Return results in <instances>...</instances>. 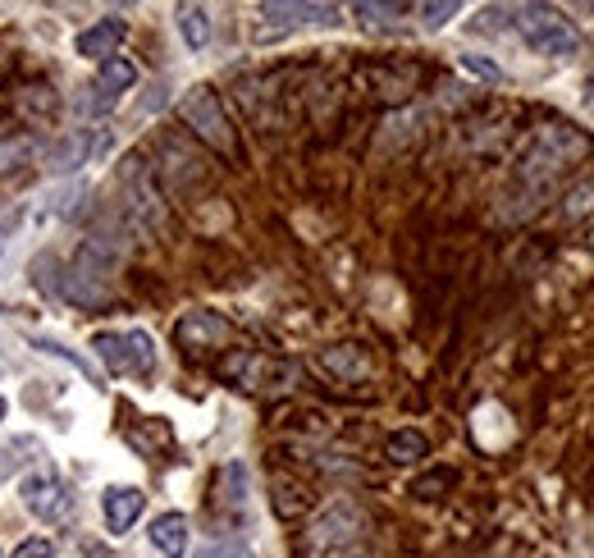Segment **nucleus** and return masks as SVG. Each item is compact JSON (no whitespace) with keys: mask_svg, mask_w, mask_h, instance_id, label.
Listing matches in <instances>:
<instances>
[{"mask_svg":"<svg viewBox=\"0 0 594 558\" xmlns=\"http://www.w3.org/2000/svg\"><path fill=\"white\" fill-rule=\"evenodd\" d=\"M133 83H138V65L129 55H110V60H101V65H97V87L106 92L110 101H119Z\"/></svg>","mask_w":594,"mask_h":558,"instance_id":"16","label":"nucleus"},{"mask_svg":"<svg viewBox=\"0 0 594 558\" xmlns=\"http://www.w3.org/2000/svg\"><path fill=\"white\" fill-rule=\"evenodd\" d=\"M462 65L472 69V74H480V78H489V83L504 78V74H498V65H489V60H480V55H462Z\"/></svg>","mask_w":594,"mask_h":558,"instance_id":"30","label":"nucleus"},{"mask_svg":"<svg viewBox=\"0 0 594 558\" xmlns=\"http://www.w3.org/2000/svg\"><path fill=\"white\" fill-rule=\"evenodd\" d=\"M147 536H151V545L161 549L165 558H183L187 554V517L183 513H161L151 522Z\"/></svg>","mask_w":594,"mask_h":558,"instance_id":"15","label":"nucleus"},{"mask_svg":"<svg viewBox=\"0 0 594 558\" xmlns=\"http://www.w3.org/2000/svg\"><path fill=\"white\" fill-rule=\"evenodd\" d=\"M306 490L302 485H289V481H274V513L279 517H298V513H306Z\"/></svg>","mask_w":594,"mask_h":558,"instance_id":"25","label":"nucleus"},{"mask_svg":"<svg viewBox=\"0 0 594 558\" xmlns=\"http://www.w3.org/2000/svg\"><path fill=\"white\" fill-rule=\"evenodd\" d=\"M453 485V472H434V476H421L417 485H412V494H421V500H434L440 490H449Z\"/></svg>","mask_w":594,"mask_h":558,"instance_id":"28","label":"nucleus"},{"mask_svg":"<svg viewBox=\"0 0 594 558\" xmlns=\"http://www.w3.org/2000/svg\"><path fill=\"white\" fill-rule=\"evenodd\" d=\"M385 453H389L393 462H421V458L430 453V440L421 436V430H393L389 444H385Z\"/></svg>","mask_w":594,"mask_h":558,"instance_id":"22","label":"nucleus"},{"mask_svg":"<svg viewBox=\"0 0 594 558\" xmlns=\"http://www.w3.org/2000/svg\"><path fill=\"white\" fill-rule=\"evenodd\" d=\"M321 371H330L334 380H366L370 376V357L357 348V344H334L316 357Z\"/></svg>","mask_w":594,"mask_h":558,"instance_id":"13","label":"nucleus"},{"mask_svg":"<svg viewBox=\"0 0 594 558\" xmlns=\"http://www.w3.org/2000/svg\"><path fill=\"white\" fill-rule=\"evenodd\" d=\"M179 33L187 51H202L210 42V10L206 6H179Z\"/></svg>","mask_w":594,"mask_h":558,"instance_id":"20","label":"nucleus"},{"mask_svg":"<svg viewBox=\"0 0 594 558\" xmlns=\"http://www.w3.org/2000/svg\"><path fill=\"white\" fill-rule=\"evenodd\" d=\"M457 10H462L457 0H440V6H421V19H425V28H444Z\"/></svg>","mask_w":594,"mask_h":558,"instance_id":"27","label":"nucleus"},{"mask_svg":"<svg viewBox=\"0 0 594 558\" xmlns=\"http://www.w3.org/2000/svg\"><path fill=\"white\" fill-rule=\"evenodd\" d=\"M19 110L37 115V119H51V115L60 110V97H55L46 83H33V87H23V92H19Z\"/></svg>","mask_w":594,"mask_h":558,"instance_id":"23","label":"nucleus"},{"mask_svg":"<svg viewBox=\"0 0 594 558\" xmlns=\"http://www.w3.org/2000/svg\"><path fill=\"white\" fill-rule=\"evenodd\" d=\"M65 261H60L55 253H42V257H33V285L42 289V293H60L65 298Z\"/></svg>","mask_w":594,"mask_h":558,"instance_id":"21","label":"nucleus"},{"mask_svg":"<svg viewBox=\"0 0 594 558\" xmlns=\"http://www.w3.org/2000/svg\"><path fill=\"white\" fill-rule=\"evenodd\" d=\"M161 157L174 161V165H165V174L179 183V189H193V183L202 179V161H197L179 138H161Z\"/></svg>","mask_w":594,"mask_h":558,"instance_id":"17","label":"nucleus"},{"mask_svg":"<svg viewBox=\"0 0 594 558\" xmlns=\"http://www.w3.org/2000/svg\"><path fill=\"white\" fill-rule=\"evenodd\" d=\"M119 183H123V197H129V221H138L151 234H161L170 215H165V197H161V189H155L151 165L142 157H129L119 165Z\"/></svg>","mask_w":594,"mask_h":558,"instance_id":"4","label":"nucleus"},{"mask_svg":"<svg viewBox=\"0 0 594 558\" xmlns=\"http://www.w3.org/2000/svg\"><path fill=\"white\" fill-rule=\"evenodd\" d=\"M261 14L266 19H274V23H334V6H261Z\"/></svg>","mask_w":594,"mask_h":558,"instance_id":"19","label":"nucleus"},{"mask_svg":"<svg viewBox=\"0 0 594 558\" xmlns=\"http://www.w3.org/2000/svg\"><path fill=\"white\" fill-rule=\"evenodd\" d=\"M0 421H6V398H0Z\"/></svg>","mask_w":594,"mask_h":558,"instance_id":"34","label":"nucleus"},{"mask_svg":"<svg viewBox=\"0 0 594 558\" xmlns=\"http://www.w3.org/2000/svg\"><path fill=\"white\" fill-rule=\"evenodd\" d=\"M14 558H55V545H51L46 536H33V540H23V545L14 549Z\"/></svg>","mask_w":594,"mask_h":558,"instance_id":"29","label":"nucleus"},{"mask_svg":"<svg viewBox=\"0 0 594 558\" xmlns=\"http://www.w3.org/2000/svg\"><path fill=\"white\" fill-rule=\"evenodd\" d=\"M142 508H147V494L138 485H110L101 494V517H106V532L110 536L129 532V526L142 517Z\"/></svg>","mask_w":594,"mask_h":558,"instance_id":"11","label":"nucleus"},{"mask_svg":"<svg viewBox=\"0 0 594 558\" xmlns=\"http://www.w3.org/2000/svg\"><path fill=\"white\" fill-rule=\"evenodd\" d=\"M361 532H366L361 508H357V504H348V500H338V504H330L316 522H311V532H306V549H311V554L348 549L353 540H361Z\"/></svg>","mask_w":594,"mask_h":558,"instance_id":"6","label":"nucleus"},{"mask_svg":"<svg viewBox=\"0 0 594 558\" xmlns=\"http://www.w3.org/2000/svg\"><path fill=\"white\" fill-rule=\"evenodd\" d=\"M585 243H590V253H594V221L585 225Z\"/></svg>","mask_w":594,"mask_h":558,"instance_id":"32","label":"nucleus"},{"mask_svg":"<svg viewBox=\"0 0 594 558\" xmlns=\"http://www.w3.org/2000/svg\"><path fill=\"white\" fill-rule=\"evenodd\" d=\"M179 119L193 129V138H202L210 151H220L225 161H238L242 157L238 133H234V124H229L220 97H215V87H187L183 101H179Z\"/></svg>","mask_w":594,"mask_h":558,"instance_id":"2","label":"nucleus"},{"mask_svg":"<svg viewBox=\"0 0 594 558\" xmlns=\"http://www.w3.org/2000/svg\"><path fill=\"white\" fill-rule=\"evenodd\" d=\"M28 344H33L37 353H46V357H60V362H69V366H78L83 371V376H91V362H83L69 344H60V339H46V334H33V339H28ZM91 380H97V376H91Z\"/></svg>","mask_w":594,"mask_h":558,"instance_id":"24","label":"nucleus"},{"mask_svg":"<svg viewBox=\"0 0 594 558\" xmlns=\"http://www.w3.org/2000/svg\"><path fill=\"white\" fill-rule=\"evenodd\" d=\"M408 6H370V0H361V6H353V14L357 19H370V23H389V19H398Z\"/></svg>","mask_w":594,"mask_h":558,"instance_id":"26","label":"nucleus"},{"mask_svg":"<svg viewBox=\"0 0 594 558\" xmlns=\"http://www.w3.org/2000/svg\"><path fill=\"white\" fill-rule=\"evenodd\" d=\"M512 28L526 37V46L540 51V55H576V46H581L576 28L562 19L558 10H549V6H521V10H512Z\"/></svg>","mask_w":594,"mask_h":558,"instance_id":"3","label":"nucleus"},{"mask_svg":"<svg viewBox=\"0 0 594 558\" xmlns=\"http://www.w3.org/2000/svg\"><path fill=\"white\" fill-rule=\"evenodd\" d=\"M174 339L183 348H215V344H225L229 339V321L225 316H215V312H187L179 325H174Z\"/></svg>","mask_w":594,"mask_h":558,"instance_id":"12","label":"nucleus"},{"mask_svg":"<svg viewBox=\"0 0 594 558\" xmlns=\"http://www.w3.org/2000/svg\"><path fill=\"white\" fill-rule=\"evenodd\" d=\"M0 558H6V549H0Z\"/></svg>","mask_w":594,"mask_h":558,"instance_id":"35","label":"nucleus"},{"mask_svg":"<svg viewBox=\"0 0 594 558\" xmlns=\"http://www.w3.org/2000/svg\"><path fill=\"white\" fill-rule=\"evenodd\" d=\"M37 138L33 133H23V129H0V174L23 165V161H33L37 157Z\"/></svg>","mask_w":594,"mask_h":558,"instance_id":"18","label":"nucleus"},{"mask_svg":"<svg viewBox=\"0 0 594 558\" xmlns=\"http://www.w3.org/2000/svg\"><path fill=\"white\" fill-rule=\"evenodd\" d=\"M220 376L242 385V389H289L298 366L293 362H274V357H261V353H229L220 362Z\"/></svg>","mask_w":594,"mask_h":558,"instance_id":"7","label":"nucleus"},{"mask_svg":"<svg viewBox=\"0 0 594 558\" xmlns=\"http://www.w3.org/2000/svg\"><path fill=\"white\" fill-rule=\"evenodd\" d=\"M590 206H594V183H590V189H581V193H572L568 215H581V211H590Z\"/></svg>","mask_w":594,"mask_h":558,"instance_id":"31","label":"nucleus"},{"mask_svg":"<svg viewBox=\"0 0 594 558\" xmlns=\"http://www.w3.org/2000/svg\"><path fill=\"white\" fill-rule=\"evenodd\" d=\"M197 558H220V554H215V549H202V554H197Z\"/></svg>","mask_w":594,"mask_h":558,"instance_id":"33","label":"nucleus"},{"mask_svg":"<svg viewBox=\"0 0 594 558\" xmlns=\"http://www.w3.org/2000/svg\"><path fill=\"white\" fill-rule=\"evenodd\" d=\"M19 500H23L28 513L42 517V522L69 517V490H65V481L51 476V472H42V476H23V481H19Z\"/></svg>","mask_w":594,"mask_h":558,"instance_id":"9","label":"nucleus"},{"mask_svg":"<svg viewBox=\"0 0 594 558\" xmlns=\"http://www.w3.org/2000/svg\"><path fill=\"white\" fill-rule=\"evenodd\" d=\"M123 253H129V234L119 229V221H106V225H97V229H91V234L83 238L78 261H74V270H69V275L91 279V285H106V279L119 270Z\"/></svg>","mask_w":594,"mask_h":558,"instance_id":"5","label":"nucleus"},{"mask_svg":"<svg viewBox=\"0 0 594 558\" xmlns=\"http://www.w3.org/2000/svg\"><path fill=\"white\" fill-rule=\"evenodd\" d=\"M129 37V23H123L119 14H106V19H97L91 28H83V33L74 37V55H83V60H110V55H119V42Z\"/></svg>","mask_w":594,"mask_h":558,"instance_id":"10","label":"nucleus"},{"mask_svg":"<svg viewBox=\"0 0 594 558\" xmlns=\"http://www.w3.org/2000/svg\"><path fill=\"white\" fill-rule=\"evenodd\" d=\"M590 151H594V142H590L581 129H572V124H562V119L540 124L536 138H530V147L521 151L517 170H512V179H517L512 202H526L521 215L536 211L544 197H553L558 183H562V174H568L576 161H585Z\"/></svg>","mask_w":594,"mask_h":558,"instance_id":"1","label":"nucleus"},{"mask_svg":"<svg viewBox=\"0 0 594 558\" xmlns=\"http://www.w3.org/2000/svg\"><path fill=\"white\" fill-rule=\"evenodd\" d=\"M91 348L106 362L110 376H133V344L129 334H115V330H97L91 334Z\"/></svg>","mask_w":594,"mask_h":558,"instance_id":"14","label":"nucleus"},{"mask_svg":"<svg viewBox=\"0 0 594 558\" xmlns=\"http://www.w3.org/2000/svg\"><path fill=\"white\" fill-rule=\"evenodd\" d=\"M110 151V129H74L69 138H60L46 157V170L51 174H74L91 161H101Z\"/></svg>","mask_w":594,"mask_h":558,"instance_id":"8","label":"nucleus"}]
</instances>
